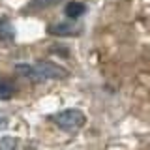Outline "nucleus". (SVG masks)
<instances>
[{"instance_id":"1","label":"nucleus","mask_w":150,"mask_h":150,"mask_svg":"<svg viewBox=\"0 0 150 150\" xmlns=\"http://www.w3.org/2000/svg\"><path fill=\"white\" fill-rule=\"evenodd\" d=\"M15 71L28 79H36V81L68 77V69H64L62 66L54 62H49V60H41V62H36V64H19L15 66Z\"/></svg>"},{"instance_id":"2","label":"nucleus","mask_w":150,"mask_h":150,"mask_svg":"<svg viewBox=\"0 0 150 150\" xmlns=\"http://www.w3.org/2000/svg\"><path fill=\"white\" fill-rule=\"evenodd\" d=\"M53 122L64 131H77L79 128L84 126L86 118L79 109H66V111H60L58 115H54Z\"/></svg>"},{"instance_id":"3","label":"nucleus","mask_w":150,"mask_h":150,"mask_svg":"<svg viewBox=\"0 0 150 150\" xmlns=\"http://www.w3.org/2000/svg\"><path fill=\"white\" fill-rule=\"evenodd\" d=\"M13 36H15V28L9 23V19L4 17L2 21H0V40L9 41V40H13Z\"/></svg>"},{"instance_id":"4","label":"nucleus","mask_w":150,"mask_h":150,"mask_svg":"<svg viewBox=\"0 0 150 150\" xmlns=\"http://www.w3.org/2000/svg\"><path fill=\"white\" fill-rule=\"evenodd\" d=\"M84 4L83 2H69L68 6H66V15H68L69 19H77V17H81L83 13H84Z\"/></svg>"},{"instance_id":"5","label":"nucleus","mask_w":150,"mask_h":150,"mask_svg":"<svg viewBox=\"0 0 150 150\" xmlns=\"http://www.w3.org/2000/svg\"><path fill=\"white\" fill-rule=\"evenodd\" d=\"M13 94H15V88H13L11 83H8V81L0 83V100H11Z\"/></svg>"},{"instance_id":"6","label":"nucleus","mask_w":150,"mask_h":150,"mask_svg":"<svg viewBox=\"0 0 150 150\" xmlns=\"http://www.w3.org/2000/svg\"><path fill=\"white\" fill-rule=\"evenodd\" d=\"M17 146V139L15 137H2L0 139V150H11Z\"/></svg>"},{"instance_id":"7","label":"nucleus","mask_w":150,"mask_h":150,"mask_svg":"<svg viewBox=\"0 0 150 150\" xmlns=\"http://www.w3.org/2000/svg\"><path fill=\"white\" fill-rule=\"evenodd\" d=\"M71 28L69 26H64V25H56V26H51V34H69Z\"/></svg>"},{"instance_id":"8","label":"nucleus","mask_w":150,"mask_h":150,"mask_svg":"<svg viewBox=\"0 0 150 150\" xmlns=\"http://www.w3.org/2000/svg\"><path fill=\"white\" fill-rule=\"evenodd\" d=\"M38 2H40V4H38V6H51V4H54V0H38Z\"/></svg>"}]
</instances>
